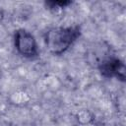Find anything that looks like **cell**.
I'll return each instance as SVG.
<instances>
[{
    "instance_id": "277c9868",
    "label": "cell",
    "mask_w": 126,
    "mask_h": 126,
    "mask_svg": "<svg viewBox=\"0 0 126 126\" xmlns=\"http://www.w3.org/2000/svg\"><path fill=\"white\" fill-rule=\"evenodd\" d=\"M72 4H73V1H70V0H48L44 2L45 8L52 12L63 10Z\"/></svg>"
},
{
    "instance_id": "6da1fadb",
    "label": "cell",
    "mask_w": 126,
    "mask_h": 126,
    "mask_svg": "<svg viewBox=\"0 0 126 126\" xmlns=\"http://www.w3.org/2000/svg\"><path fill=\"white\" fill-rule=\"evenodd\" d=\"M82 34L79 25L66 27H53L44 33V44L48 52L54 56H60L67 52Z\"/></svg>"
},
{
    "instance_id": "5b68a950",
    "label": "cell",
    "mask_w": 126,
    "mask_h": 126,
    "mask_svg": "<svg viewBox=\"0 0 126 126\" xmlns=\"http://www.w3.org/2000/svg\"><path fill=\"white\" fill-rule=\"evenodd\" d=\"M3 20H4V11H3V9L0 7V24L3 22Z\"/></svg>"
},
{
    "instance_id": "7a4b0ae2",
    "label": "cell",
    "mask_w": 126,
    "mask_h": 126,
    "mask_svg": "<svg viewBox=\"0 0 126 126\" xmlns=\"http://www.w3.org/2000/svg\"><path fill=\"white\" fill-rule=\"evenodd\" d=\"M13 43L17 53L25 59L35 60L39 57V48L34 35L26 29H17L13 34Z\"/></svg>"
},
{
    "instance_id": "3957f363",
    "label": "cell",
    "mask_w": 126,
    "mask_h": 126,
    "mask_svg": "<svg viewBox=\"0 0 126 126\" xmlns=\"http://www.w3.org/2000/svg\"><path fill=\"white\" fill-rule=\"evenodd\" d=\"M99 74L105 79H116L120 82L126 80V67L122 59L111 55L103 58L97 64Z\"/></svg>"
}]
</instances>
